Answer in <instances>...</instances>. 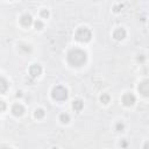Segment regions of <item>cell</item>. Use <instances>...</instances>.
<instances>
[{"mask_svg":"<svg viewBox=\"0 0 149 149\" xmlns=\"http://www.w3.org/2000/svg\"><path fill=\"white\" fill-rule=\"evenodd\" d=\"M100 100H101V102L107 104V102H109V95H108V94H102V95L100 97Z\"/></svg>","mask_w":149,"mask_h":149,"instance_id":"14","label":"cell"},{"mask_svg":"<svg viewBox=\"0 0 149 149\" xmlns=\"http://www.w3.org/2000/svg\"><path fill=\"white\" fill-rule=\"evenodd\" d=\"M113 37H114L115 40H118V41L125 38V37H126V31H125V29H122V28H118V29L113 33Z\"/></svg>","mask_w":149,"mask_h":149,"instance_id":"8","label":"cell"},{"mask_svg":"<svg viewBox=\"0 0 149 149\" xmlns=\"http://www.w3.org/2000/svg\"><path fill=\"white\" fill-rule=\"evenodd\" d=\"M7 88H8V83H7V80H6L5 78L0 77V94L5 93V92L7 91Z\"/></svg>","mask_w":149,"mask_h":149,"instance_id":"10","label":"cell"},{"mask_svg":"<svg viewBox=\"0 0 149 149\" xmlns=\"http://www.w3.org/2000/svg\"><path fill=\"white\" fill-rule=\"evenodd\" d=\"M122 102L125 106H132L135 102V97L132 93H126L122 97Z\"/></svg>","mask_w":149,"mask_h":149,"instance_id":"4","label":"cell"},{"mask_svg":"<svg viewBox=\"0 0 149 149\" xmlns=\"http://www.w3.org/2000/svg\"><path fill=\"white\" fill-rule=\"evenodd\" d=\"M51 95H52V98H54L55 100L63 101V100H65V99L68 98V91H66L65 87L58 85V86L54 87V90H52V92H51Z\"/></svg>","mask_w":149,"mask_h":149,"instance_id":"2","label":"cell"},{"mask_svg":"<svg viewBox=\"0 0 149 149\" xmlns=\"http://www.w3.org/2000/svg\"><path fill=\"white\" fill-rule=\"evenodd\" d=\"M68 62L72 66H80L86 62V54L80 49H72L68 54Z\"/></svg>","mask_w":149,"mask_h":149,"instance_id":"1","label":"cell"},{"mask_svg":"<svg viewBox=\"0 0 149 149\" xmlns=\"http://www.w3.org/2000/svg\"><path fill=\"white\" fill-rule=\"evenodd\" d=\"M115 129H116L118 132H122V130H123V123L118 122V123L115 125Z\"/></svg>","mask_w":149,"mask_h":149,"instance_id":"15","label":"cell"},{"mask_svg":"<svg viewBox=\"0 0 149 149\" xmlns=\"http://www.w3.org/2000/svg\"><path fill=\"white\" fill-rule=\"evenodd\" d=\"M76 40L79 41V42H87L91 40V31L87 29V28H79L77 31H76V35H74Z\"/></svg>","mask_w":149,"mask_h":149,"instance_id":"3","label":"cell"},{"mask_svg":"<svg viewBox=\"0 0 149 149\" xmlns=\"http://www.w3.org/2000/svg\"><path fill=\"white\" fill-rule=\"evenodd\" d=\"M21 24L23 26V27H29L31 23H33V19H31V16L29 15V14H24L22 17H21Z\"/></svg>","mask_w":149,"mask_h":149,"instance_id":"9","label":"cell"},{"mask_svg":"<svg viewBox=\"0 0 149 149\" xmlns=\"http://www.w3.org/2000/svg\"><path fill=\"white\" fill-rule=\"evenodd\" d=\"M72 106H73V109L74 111H81V108H83V106H84V104H83V101L80 100V99H77V100H74L73 101V104H72Z\"/></svg>","mask_w":149,"mask_h":149,"instance_id":"11","label":"cell"},{"mask_svg":"<svg viewBox=\"0 0 149 149\" xmlns=\"http://www.w3.org/2000/svg\"><path fill=\"white\" fill-rule=\"evenodd\" d=\"M139 91H140V93H142L144 97H147V95L149 94V81H148V80H143V81L140 84V86H139Z\"/></svg>","mask_w":149,"mask_h":149,"instance_id":"6","label":"cell"},{"mask_svg":"<svg viewBox=\"0 0 149 149\" xmlns=\"http://www.w3.org/2000/svg\"><path fill=\"white\" fill-rule=\"evenodd\" d=\"M6 109V104L2 101V100H0V112H2V111H5Z\"/></svg>","mask_w":149,"mask_h":149,"instance_id":"19","label":"cell"},{"mask_svg":"<svg viewBox=\"0 0 149 149\" xmlns=\"http://www.w3.org/2000/svg\"><path fill=\"white\" fill-rule=\"evenodd\" d=\"M41 16H42V17H48V16H49V12H48L47 9L41 10Z\"/></svg>","mask_w":149,"mask_h":149,"instance_id":"17","label":"cell"},{"mask_svg":"<svg viewBox=\"0 0 149 149\" xmlns=\"http://www.w3.org/2000/svg\"><path fill=\"white\" fill-rule=\"evenodd\" d=\"M20 49H21V50H23V51H26V52H29V51L31 50V48H30L29 45H21V47H20Z\"/></svg>","mask_w":149,"mask_h":149,"instance_id":"16","label":"cell"},{"mask_svg":"<svg viewBox=\"0 0 149 149\" xmlns=\"http://www.w3.org/2000/svg\"><path fill=\"white\" fill-rule=\"evenodd\" d=\"M12 112H13V114H14L15 116H20V115L23 114L24 108H23L22 105H20V104H15V105L12 107Z\"/></svg>","mask_w":149,"mask_h":149,"instance_id":"7","label":"cell"},{"mask_svg":"<svg viewBox=\"0 0 149 149\" xmlns=\"http://www.w3.org/2000/svg\"><path fill=\"white\" fill-rule=\"evenodd\" d=\"M59 120H61L63 123H68V122L70 121V116H69V114H66V113H63V114H61V116H59Z\"/></svg>","mask_w":149,"mask_h":149,"instance_id":"12","label":"cell"},{"mask_svg":"<svg viewBox=\"0 0 149 149\" xmlns=\"http://www.w3.org/2000/svg\"><path fill=\"white\" fill-rule=\"evenodd\" d=\"M35 116H36L37 119L43 118V116H44V111H43L42 108H37V109L35 111Z\"/></svg>","mask_w":149,"mask_h":149,"instance_id":"13","label":"cell"},{"mask_svg":"<svg viewBox=\"0 0 149 149\" xmlns=\"http://www.w3.org/2000/svg\"><path fill=\"white\" fill-rule=\"evenodd\" d=\"M35 27H36V29H42L43 28V23L41 21H36L35 22Z\"/></svg>","mask_w":149,"mask_h":149,"instance_id":"18","label":"cell"},{"mask_svg":"<svg viewBox=\"0 0 149 149\" xmlns=\"http://www.w3.org/2000/svg\"><path fill=\"white\" fill-rule=\"evenodd\" d=\"M41 72H42V68H41V65H38V64H34V65H31L30 69H29V73H30V76H31L33 78L40 76Z\"/></svg>","mask_w":149,"mask_h":149,"instance_id":"5","label":"cell"}]
</instances>
